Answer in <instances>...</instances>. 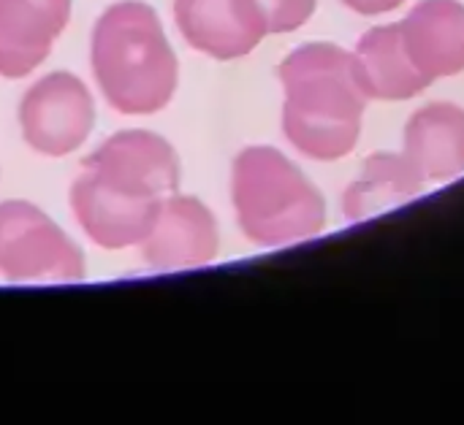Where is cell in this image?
Returning <instances> with one entry per match:
<instances>
[{"label": "cell", "mask_w": 464, "mask_h": 425, "mask_svg": "<svg viewBox=\"0 0 464 425\" xmlns=\"http://www.w3.org/2000/svg\"><path fill=\"white\" fill-rule=\"evenodd\" d=\"M283 84V133L313 160L348 157L359 138L367 95L356 81L351 52L326 41L294 49L277 68Z\"/></svg>", "instance_id": "1"}, {"label": "cell", "mask_w": 464, "mask_h": 425, "mask_svg": "<svg viewBox=\"0 0 464 425\" xmlns=\"http://www.w3.org/2000/svg\"><path fill=\"white\" fill-rule=\"evenodd\" d=\"M160 201L122 195L101 184L87 171H82L71 184V212L87 239L103 250L139 247L155 225Z\"/></svg>", "instance_id": "9"}, {"label": "cell", "mask_w": 464, "mask_h": 425, "mask_svg": "<svg viewBox=\"0 0 464 425\" xmlns=\"http://www.w3.org/2000/svg\"><path fill=\"white\" fill-rule=\"evenodd\" d=\"M424 176L402 152H375L364 160L359 179L343 195V212L351 222L383 214L421 195Z\"/></svg>", "instance_id": "14"}, {"label": "cell", "mask_w": 464, "mask_h": 425, "mask_svg": "<svg viewBox=\"0 0 464 425\" xmlns=\"http://www.w3.org/2000/svg\"><path fill=\"white\" fill-rule=\"evenodd\" d=\"M101 184L141 201H160L179 190L182 168L177 149L158 133L130 128L103 138L82 163Z\"/></svg>", "instance_id": "6"}, {"label": "cell", "mask_w": 464, "mask_h": 425, "mask_svg": "<svg viewBox=\"0 0 464 425\" xmlns=\"http://www.w3.org/2000/svg\"><path fill=\"white\" fill-rule=\"evenodd\" d=\"M16 119L33 152L65 157L90 138L95 128V100L76 73L52 71L24 90Z\"/></svg>", "instance_id": "5"}, {"label": "cell", "mask_w": 464, "mask_h": 425, "mask_svg": "<svg viewBox=\"0 0 464 425\" xmlns=\"http://www.w3.org/2000/svg\"><path fill=\"white\" fill-rule=\"evenodd\" d=\"M68 22L71 0H0V76H30Z\"/></svg>", "instance_id": "10"}, {"label": "cell", "mask_w": 464, "mask_h": 425, "mask_svg": "<svg viewBox=\"0 0 464 425\" xmlns=\"http://www.w3.org/2000/svg\"><path fill=\"white\" fill-rule=\"evenodd\" d=\"M351 60L356 81L370 100H411L432 84L411 62L397 22L367 30Z\"/></svg>", "instance_id": "13"}, {"label": "cell", "mask_w": 464, "mask_h": 425, "mask_svg": "<svg viewBox=\"0 0 464 425\" xmlns=\"http://www.w3.org/2000/svg\"><path fill=\"white\" fill-rule=\"evenodd\" d=\"M0 277L8 282H79L87 277L82 247L35 203H0Z\"/></svg>", "instance_id": "4"}, {"label": "cell", "mask_w": 464, "mask_h": 425, "mask_svg": "<svg viewBox=\"0 0 464 425\" xmlns=\"http://www.w3.org/2000/svg\"><path fill=\"white\" fill-rule=\"evenodd\" d=\"M402 155L416 165L424 182H451L464 174V109L449 100H432L413 111L405 125Z\"/></svg>", "instance_id": "12"}, {"label": "cell", "mask_w": 464, "mask_h": 425, "mask_svg": "<svg viewBox=\"0 0 464 425\" xmlns=\"http://www.w3.org/2000/svg\"><path fill=\"white\" fill-rule=\"evenodd\" d=\"M266 16L269 33H294L310 22L318 0H258Z\"/></svg>", "instance_id": "15"}, {"label": "cell", "mask_w": 464, "mask_h": 425, "mask_svg": "<svg viewBox=\"0 0 464 425\" xmlns=\"http://www.w3.org/2000/svg\"><path fill=\"white\" fill-rule=\"evenodd\" d=\"M90 62L106 103L128 117L163 111L179 87V60L144 0H120L98 16Z\"/></svg>", "instance_id": "2"}, {"label": "cell", "mask_w": 464, "mask_h": 425, "mask_svg": "<svg viewBox=\"0 0 464 425\" xmlns=\"http://www.w3.org/2000/svg\"><path fill=\"white\" fill-rule=\"evenodd\" d=\"M139 255L144 266L155 271H182L212 263L220 255V228L212 209L193 195H166L155 225L139 244Z\"/></svg>", "instance_id": "7"}, {"label": "cell", "mask_w": 464, "mask_h": 425, "mask_svg": "<svg viewBox=\"0 0 464 425\" xmlns=\"http://www.w3.org/2000/svg\"><path fill=\"white\" fill-rule=\"evenodd\" d=\"M171 8L185 43L220 62L247 57L269 35L258 0H174Z\"/></svg>", "instance_id": "8"}, {"label": "cell", "mask_w": 464, "mask_h": 425, "mask_svg": "<svg viewBox=\"0 0 464 425\" xmlns=\"http://www.w3.org/2000/svg\"><path fill=\"white\" fill-rule=\"evenodd\" d=\"M411 62L430 79L464 71V5L459 0H421L397 22Z\"/></svg>", "instance_id": "11"}, {"label": "cell", "mask_w": 464, "mask_h": 425, "mask_svg": "<svg viewBox=\"0 0 464 425\" xmlns=\"http://www.w3.org/2000/svg\"><path fill=\"white\" fill-rule=\"evenodd\" d=\"M343 3L362 16H381V14L397 11L405 0H343Z\"/></svg>", "instance_id": "16"}, {"label": "cell", "mask_w": 464, "mask_h": 425, "mask_svg": "<svg viewBox=\"0 0 464 425\" xmlns=\"http://www.w3.org/2000/svg\"><path fill=\"white\" fill-rule=\"evenodd\" d=\"M231 203L245 239L288 247L326 228V201L307 174L275 146H245L231 165Z\"/></svg>", "instance_id": "3"}]
</instances>
